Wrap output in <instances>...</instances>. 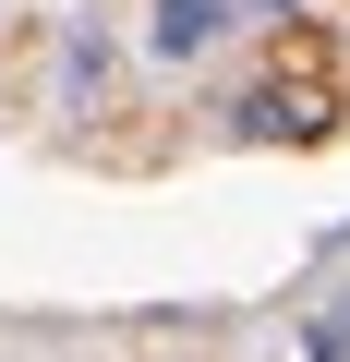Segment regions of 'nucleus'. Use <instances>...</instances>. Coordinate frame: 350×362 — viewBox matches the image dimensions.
<instances>
[{
    "label": "nucleus",
    "mask_w": 350,
    "mask_h": 362,
    "mask_svg": "<svg viewBox=\"0 0 350 362\" xmlns=\"http://www.w3.org/2000/svg\"><path fill=\"white\" fill-rule=\"evenodd\" d=\"M338 109H350V73H338V49L314 37V25H266V49L242 61V85H230V133H254V145H326L338 133Z\"/></svg>",
    "instance_id": "obj_1"
},
{
    "label": "nucleus",
    "mask_w": 350,
    "mask_h": 362,
    "mask_svg": "<svg viewBox=\"0 0 350 362\" xmlns=\"http://www.w3.org/2000/svg\"><path fill=\"white\" fill-rule=\"evenodd\" d=\"M230 37V0H145V61H206Z\"/></svg>",
    "instance_id": "obj_2"
},
{
    "label": "nucleus",
    "mask_w": 350,
    "mask_h": 362,
    "mask_svg": "<svg viewBox=\"0 0 350 362\" xmlns=\"http://www.w3.org/2000/svg\"><path fill=\"white\" fill-rule=\"evenodd\" d=\"M109 73H121L109 25H61V73H49V85H61V109H73V121H85V109L109 97Z\"/></svg>",
    "instance_id": "obj_3"
},
{
    "label": "nucleus",
    "mask_w": 350,
    "mask_h": 362,
    "mask_svg": "<svg viewBox=\"0 0 350 362\" xmlns=\"http://www.w3.org/2000/svg\"><path fill=\"white\" fill-rule=\"evenodd\" d=\"M302 350H326V362H338V350H350V278H338V290H326V314H314V326H302Z\"/></svg>",
    "instance_id": "obj_4"
}]
</instances>
